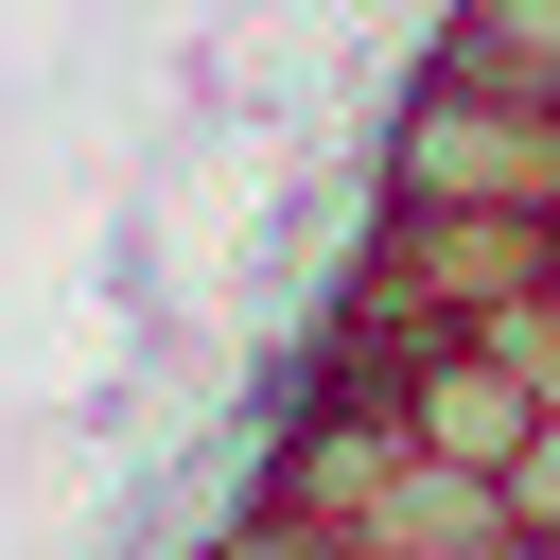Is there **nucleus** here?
Instances as JSON below:
<instances>
[{"mask_svg": "<svg viewBox=\"0 0 560 560\" xmlns=\"http://www.w3.org/2000/svg\"><path fill=\"white\" fill-rule=\"evenodd\" d=\"M350 560H542L525 542V508H508V472H455V455H385V490L350 508Z\"/></svg>", "mask_w": 560, "mask_h": 560, "instance_id": "2", "label": "nucleus"}, {"mask_svg": "<svg viewBox=\"0 0 560 560\" xmlns=\"http://www.w3.org/2000/svg\"><path fill=\"white\" fill-rule=\"evenodd\" d=\"M402 438H420V455H455V472H508V455L542 438V402H525L472 332H438V350L402 368Z\"/></svg>", "mask_w": 560, "mask_h": 560, "instance_id": "3", "label": "nucleus"}, {"mask_svg": "<svg viewBox=\"0 0 560 560\" xmlns=\"http://www.w3.org/2000/svg\"><path fill=\"white\" fill-rule=\"evenodd\" d=\"M438 70H472V88H525V105H560V0H438V35H420Z\"/></svg>", "mask_w": 560, "mask_h": 560, "instance_id": "4", "label": "nucleus"}, {"mask_svg": "<svg viewBox=\"0 0 560 560\" xmlns=\"http://www.w3.org/2000/svg\"><path fill=\"white\" fill-rule=\"evenodd\" d=\"M175 560H350V525H332V508H298V490H262V472H228V508H210Z\"/></svg>", "mask_w": 560, "mask_h": 560, "instance_id": "5", "label": "nucleus"}, {"mask_svg": "<svg viewBox=\"0 0 560 560\" xmlns=\"http://www.w3.org/2000/svg\"><path fill=\"white\" fill-rule=\"evenodd\" d=\"M368 192H420V210H542V192H560V105L472 88V70H438V52H420V70L385 88Z\"/></svg>", "mask_w": 560, "mask_h": 560, "instance_id": "1", "label": "nucleus"}]
</instances>
